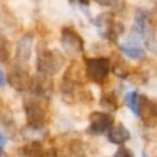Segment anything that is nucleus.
Here are the masks:
<instances>
[{
  "mask_svg": "<svg viewBox=\"0 0 157 157\" xmlns=\"http://www.w3.org/2000/svg\"><path fill=\"white\" fill-rule=\"evenodd\" d=\"M113 23H114V15L112 12H103V13L98 15L94 18V25L97 26V28L101 32H103L104 37L109 32V29L113 26Z\"/></svg>",
  "mask_w": 157,
  "mask_h": 157,
  "instance_id": "2eb2a0df",
  "label": "nucleus"
},
{
  "mask_svg": "<svg viewBox=\"0 0 157 157\" xmlns=\"http://www.w3.org/2000/svg\"><path fill=\"white\" fill-rule=\"evenodd\" d=\"M0 157H7V155L2 151V148H0Z\"/></svg>",
  "mask_w": 157,
  "mask_h": 157,
  "instance_id": "b1692460",
  "label": "nucleus"
},
{
  "mask_svg": "<svg viewBox=\"0 0 157 157\" xmlns=\"http://www.w3.org/2000/svg\"><path fill=\"white\" fill-rule=\"evenodd\" d=\"M85 70L90 81L97 85H103L107 81L108 74L110 71V60L103 56L88 58L85 61Z\"/></svg>",
  "mask_w": 157,
  "mask_h": 157,
  "instance_id": "7ed1b4c3",
  "label": "nucleus"
},
{
  "mask_svg": "<svg viewBox=\"0 0 157 157\" xmlns=\"http://www.w3.org/2000/svg\"><path fill=\"white\" fill-rule=\"evenodd\" d=\"M142 157H148V156H147V155H146V153L144 152V153H142Z\"/></svg>",
  "mask_w": 157,
  "mask_h": 157,
  "instance_id": "393cba45",
  "label": "nucleus"
},
{
  "mask_svg": "<svg viewBox=\"0 0 157 157\" xmlns=\"http://www.w3.org/2000/svg\"><path fill=\"white\" fill-rule=\"evenodd\" d=\"M85 78H87L86 70L81 65V63H78L77 60L71 61V64L67 66V69L65 70L64 76H63L64 81L70 82L72 85H77V86H82L86 81Z\"/></svg>",
  "mask_w": 157,
  "mask_h": 157,
  "instance_id": "6e6552de",
  "label": "nucleus"
},
{
  "mask_svg": "<svg viewBox=\"0 0 157 157\" xmlns=\"http://www.w3.org/2000/svg\"><path fill=\"white\" fill-rule=\"evenodd\" d=\"M20 152L25 157H44V155H45L43 145L39 141H31V142L23 145L21 147Z\"/></svg>",
  "mask_w": 157,
  "mask_h": 157,
  "instance_id": "4468645a",
  "label": "nucleus"
},
{
  "mask_svg": "<svg viewBox=\"0 0 157 157\" xmlns=\"http://www.w3.org/2000/svg\"><path fill=\"white\" fill-rule=\"evenodd\" d=\"M44 157H64V156H63L60 152H58L56 150H52V151H49V152H45Z\"/></svg>",
  "mask_w": 157,
  "mask_h": 157,
  "instance_id": "412c9836",
  "label": "nucleus"
},
{
  "mask_svg": "<svg viewBox=\"0 0 157 157\" xmlns=\"http://www.w3.org/2000/svg\"><path fill=\"white\" fill-rule=\"evenodd\" d=\"M6 80L9 85L16 91H26L31 88L33 77H31L29 74L26 70H23L21 66H13L7 72Z\"/></svg>",
  "mask_w": 157,
  "mask_h": 157,
  "instance_id": "0eeeda50",
  "label": "nucleus"
},
{
  "mask_svg": "<svg viewBox=\"0 0 157 157\" xmlns=\"http://www.w3.org/2000/svg\"><path fill=\"white\" fill-rule=\"evenodd\" d=\"M121 52L131 59H141L145 56V49L137 43V39H129L126 43L121 45Z\"/></svg>",
  "mask_w": 157,
  "mask_h": 157,
  "instance_id": "ddd939ff",
  "label": "nucleus"
},
{
  "mask_svg": "<svg viewBox=\"0 0 157 157\" xmlns=\"http://www.w3.org/2000/svg\"><path fill=\"white\" fill-rule=\"evenodd\" d=\"M155 157H157V148L155 150Z\"/></svg>",
  "mask_w": 157,
  "mask_h": 157,
  "instance_id": "a878e982",
  "label": "nucleus"
},
{
  "mask_svg": "<svg viewBox=\"0 0 157 157\" xmlns=\"http://www.w3.org/2000/svg\"><path fill=\"white\" fill-rule=\"evenodd\" d=\"M99 104H101V107H103V108H105L108 110L114 112V110L118 109V98H117V96L113 92H107V93L102 94Z\"/></svg>",
  "mask_w": 157,
  "mask_h": 157,
  "instance_id": "dca6fc26",
  "label": "nucleus"
},
{
  "mask_svg": "<svg viewBox=\"0 0 157 157\" xmlns=\"http://www.w3.org/2000/svg\"><path fill=\"white\" fill-rule=\"evenodd\" d=\"M139 97L136 91H132L126 96V104L135 115H139Z\"/></svg>",
  "mask_w": 157,
  "mask_h": 157,
  "instance_id": "a211bd4d",
  "label": "nucleus"
},
{
  "mask_svg": "<svg viewBox=\"0 0 157 157\" xmlns=\"http://www.w3.org/2000/svg\"><path fill=\"white\" fill-rule=\"evenodd\" d=\"M32 45H33V34L31 32L25 33L16 45V59L20 63H27L32 55Z\"/></svg>",
  "mask_w": 157,
  "mask_h": 157,
  "instance_id": "1a4fd4ad",
  "label": "nucleus"
},
{
  "mask_svg": "<svg viewBox=\"0 0 157 157\" xmlns=\"http://www.w3.org/2000/svg\"><path fill=\"white\" fill-rule=\"evenodd\" d=\"M11 55V45L7 40V38L0 33V61L7 63Z\"/></svg>",
  "mask_w": 157,
  "mask_h": 157,
  "instance_id": "f3484780",
  "label": "nucleus"
},
{
  "mask_svg": "<svg viewBox=\"0 0 157 157\" xmlns=\"http://www.w3.org/2000/svg\"><path fill=\"white\" fill-rule=\"evenodd\" d=\"M88 119H90L88 131L94 135H101L105 131H109L113 128V123H114L113 115L103 112H92Z\"/></svg>",
  "mask_w": 157,
  "mask_h": 157,
  "instance_id": "39448f33",
  "label": "nucleus"
},
{
  "mask_svg": "<svg viewBox=\"0 0 157 157\" xmlns=\"http://www.w3.org/2000/svg\"><path fill=\"white\" fill-rule=\"evenodd\" d=\"M52 88H53V83H52V80L49 78V76L39 74L38 76L33 77L32 86L29 90L32 91V94L48 99V96L50 94Z\"/></svg>",
  "mask_w": 157,
  "mask_h": 157,
  "instance_id": "9d476101",
  "label": "nucleus"
},
{
  "mask_svg": "<svg viewBox=\"0 0 157 157\" xmlns=\"http://www.w3.org/2000/svg\"><path fill=\"white\" fill-rule=\"evenodd\" d=\"M110 70L113 71V74L118 77L121 78H126L130 74H131V67L128 64V61L125 59H123L119 54L114 53L110 60Z\"/></svg>",
  "mask_w": 157,
  "mask_h": 157,
  "instance_id": "9b49d317",
  "label": "nucleus"
},
{
  "mask_svg": "<svg viewBox=\"0 0 157 157\" xmlns=\"http://www.w3.org/2000/svg\"><path fill=\"white\" fill-rule=\"evenodd\" d=\"M123 32H124V26H123L121 23H119V22H114L113 26L110 27L109 32L107 33L105 38H108L110 42H114V43H115L117 39H118V37H119Z\"/></svg>",
  "mask_w": 157,
  "mask_h": 157,
  "instance_id": "6ab92c4d",
  "label": "nucleus"
},
{
  "mask_svg": "<svg viewBox=\"0 0 157 157\" xmlns=\"http://www.w3.org/2000/svg\"><path fill=\"white\" fill-rule=\"evenodd\" d=\"M64 61H65L64 56L59 50H56V49L52 50V49H49L42 44L38 45L37 61H36L38 74L53 76L63 69Z\"/></svg>",
  "mask_w": 157,
  "mask_h": 157,
  "instance_id": "f257e3e1",
  "label": "nucleus"
},
{
  "mask_svg": "<svg viewBox=\"0 0 157 157\" xmlns=\"http://www.w3.org/2000/svg\"><path fill=\"white\" fill-rule=\"evenodd\" d=\"M130 139V132L129 130L123 125V124H115L113 125V128L108 131V140L112 144L115 145H121L125 141H128Z\"/></svg>",
  "mask_w": 157,
  "mask_h": 157,
  "instance_id": "f8f14e48",
  "label": "nucleus"
},
{
  "mask_svg": "<svg viewBox=\"0 0 157 157\" xmlns=\"http://www.w3.org/2000/svg\"><path fill=\"white\" fill-rule=\"evenodd\" d=\"M47 98L34 96L27 97L23 101V109L26 113L27 123L32 129H40L45 124L47 115Z\"/></svg>",
  "mask_w": 157,
  "mask_h": 157,
  "instance_id": "f03ea898",
  "label": "nucleus"
},
{
  "mask_svg": "<svg viewBox=\"0 0 157 157\" xmlns=\"http://www.w3.org/2000/svg\"><path fill=\"white\" fill-rule=\"evenodd\" d=\"M114 157H134V155H132V152L129 148H126V147H119L115 151Z\"/></svg>",
  "mask_w": 157,
  "mask_h": 157,
  "instance_id": "aec40b11",
  "label": "nucleus"
},
{
  "mask_svg": "<svg viewBox=\"0 0 157 157\" xmlns=\"http://www.w3.org/2000/svg\"><path fill=\"white\" fill-rule=\"evenodd\" d=\"M5 144H6V137H5V136H4V135L0 132V148H1V147H2Z\"/></svg>",
  "mask_w": 157,
  "mask_h": 157,
  "instance_id": "4be33fe9",
  "label": "nucleus"
},
{
  "mask_svg": "<svg viewBox=\"0 0 157 157\" xmlns=\"http://www.w3.org/2000/svg\"><path fill=\"white\" fill-rule=\"evenodd\" d=\"M139 115L144 124L148 128L157 125V102L150 99L146 96L139 97Z\"/></svg>",
  "mask_w": 157,
  "mask_h": 157,
  "instance_id": "423d86ee",
  "label": "nucleus"
},
{
  "mask_svg": "<svg viewBox=\"0 0 157 157\" xmlns=\"http://www.w3.org/2000/svg\"><path fill=\"white\" fill-rule=\"evenodd\" d=\"M4 83H5V76H4L2 71L0 70V86H4Z\"/></svg>",
  "mask_w": 157,
  "mask_h": 157,
  "instance_id": "5701e85b",
  "label": "nucleus"
},
{
  "mask_svg": "<svg viewBox=\"0 0 157 157\" xmlns=\"http://www.w3.org/2000/svg\"><path fill=\"white\" fill-rule=\"evenodd\" d=\"M60 42L65 53L69 54L70 56H77L83 52V45H85L83 39L74 28L63 27Z\"/></svg>",
  "mask_w": 157,
  "mask_h": 157,
  "instance_id": "20e7f679",
  "label": "nucleus"
}]
</instances>
